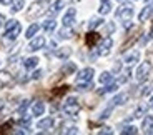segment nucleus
<instances>
[{
  "instance_id": "f257e3e1",
  "label": "nucleus",
  "mask_w": 153,
  "mask_h": 135,
  "mask_svg": "<svg viewBox=\"0 0 153 135\" xmlns=\"http://www.w3.org/2000/svg\"><path fill=\"white\" fill-rule=\"evenodd\" d=\"M93 69H83L78 75H76V87H78V90H87L92 87V78H93Z\"/></svg>"
},
{
  "instance_id": "f03ea898",
  "label": "nucleus",
  "mask_w": 153,
  "mask_h": 135,
  "mask_svg": "<svg viewBox=\"0 0 153 135\" xmlns=\"http://www.w3.org/2000/svg\"><path fill=\"white\" fill-rule=\"evenodd\" d=\"M20 32H22V25H20V22H17V20H10V22H7V25H5L4 39L15 40L17 37L20 35Z\"/></svg>"
},
{
  "instance_id": "7ed1b4c3",
  "label": "nucleus",
  "mask_w": 153,
  "mask_h": 135,
  "mask_svg": "<svg viewBox=\"0 0 153 135\" xmlns=\"http://www.w3.org/2000/svg\"><path fill=\"white\" fill-rule=\"evenodd\" d=\"M63 112L70 117H76V113L80 112V104H78V100H76L75 97L67 98V102L63 104Z\"/></svg>"
},
{
  "instance_id": "20e7f679",
  "label": "nucleus",
  "mask_w": 153,
  "mask_h": 135,
  "mask_svg": "<svg viewBox=\"0 0 153 135\" xmlns=\"http://www.w3.org/2000/svg\"><path fill=\"white\" fill-rule=\"evenodd\" d=\"M48 2V0H38V2H33V4L30 5V8H28L27 12V17H30V19H33V17H38L43 13V8H45V4Z\"/></svg>"
},
{
  "instance_id": "39448f33",
  "label": "nucleus",
  "mask_w": 153,
  "mask_h": 135,
  "mask_svg": "<svg viewBox=\"0 0 153 135\" xmlns=\"http://www.w3.org/2000/svg\"><path fill=\"white\" fill-rule=\"evenodd\" d=\"M150 72H152V63L150 62H143L142 65L137 69V73H135V77H137L138 82H145L148 78Z\"/></svg>"
},
{
  "instance_id": "423d86ee",
  "label": "nucleus",
  "mask_w": 153,
  "mask_h": 135,
  "mask_svg": "<svg viewBox=\"0 0 153 135\" xmlns=\"http://www.w3.org/2000/svg\"><path fill=\"white\" fill-rule=\"evenodd\" d=\"M131 15H133V5H122V7L117 10V17L122 19L123 22H125V20H130Z\"/></svg>"
},
{
  "instance_id": "0eeeda50",
  "label": "nucleus",
  "mask_w": 153,
  "mask_h": 135,
  "mask_svg": "<svg viewBox=\"0 0 153 135\" xmlns=\"http://www.w3.org/2000/svg\"><path fill=\"white\" fill-rule=\"evenodd\" d=\"M111 45H113V40H111L110 37L103 39V40H102V43H100V47H98V55H102V57L108 55V54H110V50H111Z\"/></svg>"
},
{
  "instance_id": "6e6552de",
  "label": "nucleus",
  "mask_w": 153,
  "mask_h": 135,
  "mask_svg": "<svg viewBox=\"0 0 153 135\" xmlns=\"http://www.w3.org/2000/svg\"><path fill=\"white\" fill-rule=\"evenodd\" d=\"M75 15H76V10L75 8H68V12H67L65 15H63V27H70L73 22H75Z\"/></svg>"
},
{
  "instance_id": "1a4fd4ad",
  "label": "nucleus",
  "mask_w": 153,
  "mask_h": 135,
  "mask_svg": "<svg viewBox=\"0 0 153 135\" xmlns=\"http://www.w3.org/2000/svg\"><path fill=\"white\" fill-rule=\"evenodd\" d=\"M12 75L10 72H7V70H0V89H4V87H8V85L12 84Z\"/></svg>"
},
{
  "instance_id": "9d476101",
  "label": "nucleus",
  "mask_w": 153,
  "mask_h": 135,
  "mask_svg": "<svg viewBox=\"0 0 153 135\" xmlns=\"http://www.w3.org/2000/svg\"><path fill=\"white\" fill-rule=\"evenodd\" d=\"M43 45H45V39H43V37H37V39H33L30 43H28V50H30V52L40 50Z\"/></svg>"
},
{
  "instance_id": "9b49d317",
  "label": "nucleus",
  "mask_w": 153,
  "mask_h": 135,
  "mask_svg": "<svg viewBox=\"0 0 153 135\" xmlns=\"http://www.w3.org/2000/svg\"><path fill=\"white\" fill-rule=\"evenodd\" d=\"M98 40H100V35L97 34V32H88V34L85 35V43H87V47H90V48H92Z\"/></svg>"
},
{
  "instance_id": "f8f14e48",
  "label": "nucleus",
  "mask_w": 153,
  "mask_h": 135,
  "mask_svg": "<svg viewBox=\"0 0 153 135\" xmlns=\"http://www.w3.org/2000/svg\"><path fill=\"white\" fill-rule=\"evenodd\" d=\"M37 127L40 128L42 132L48 130V128H52V127H53V119H52V117H47V119H42V120H40V122L37 124Z\"/></svg>"
},
{
  "instance_id": "ddd939ff",
  "label": "nucleus",
  "mask_w": 153,
  "mask_h": 135,
  "mask_svg": "<svg viewBox=\"0 0 153 135\" xmlns=\"http://www.w3.org/2000/svg\"><path fill=\"white\" fill-rule=\"evenodd\" d=\"M142 128H143V132H145V134H152V132H153V115H146L145 117Z\"/></svg>"
},
{
  "instance_id": "4468645a",
  "label": "nucleus",
  "mask_w": 153,
  "mask_h": 135,
  "mask_svg": "<svg viewBox=\"0 0 153 135\" xmlns=\"http://www.w3.org/2000/svg\"><path fill=\"white\" fill-rule=\"evenodd\" d=\"M43 112H45V104H43V102H35V104L32 105V115L33 117L42 115Z\"/></svg>"
},
{
  "instance_id": "2eb2a0df",
  "label": "nucleus",
  "mask_w": 153,
  "mask_h": 135,
  "mask_svg": "<svg viewBox=\"0 0 153 135\" xmlns=\"http://www.w3.org/2000/svg\"><path fill=\"white\" fill-rule=\"evenodd\" d=\"M152 13H153V5H146V7L140 12L138 20H140V22H145L146 19H150V17H152Z\"/></svg>"
},
{
  "instance_id": "dca6fc26",
  "label": "nucleus",
  "mask_w": 153,
  "mask_h": 135,
  "mask_svg": "<svg viewBox=\"0 0 153 135\" xmlns=\"http://www.w3.org/2000/svg\"><path fill=\"white\" fill-rule=\"evenodd\" d=\"M138 60H140V52H138V50L131 52V54H128L125 57V63H126V65H133V63H137Z\"/></svg>"
},
{
  "instance_id": "f3484780",
  "label": "nucleus",
  "mask_w": 153,
  "mask_h": 135,
  "mask_svg": "<svg viewBox=\"0 0 153 135\" xmlns=\"http://www.w3.org/2000/svg\"><path fill=\"white\" fill-rule=\"evenodd\" d=\"M110 10H111L110 0H102V2H100V8H98V12L102 13V15H107V13H108Z\"/></svg>"
},
{
  "instance_id": "a211bd4d",
  "label": "nucleus",
  "mask_w": 153,
  "mask_h": 135,
  "mask_svg": "<svg viewBox=\"0 0 153 135\" xmlns=\"http://www.w3.org/2000/svg\"><path fill=\"white\" fill-rule=\"evenodd\" d=\"M63 5H65V4H63V0H57V2H53V5L50 7L48 13H50V15H55V13H58V12L63 8Z\"/></svg>"
},
{
  "instance_id": "6ab92c4d",
  "label": "nucleus",
  "mask_w": 153,
  "mask_h": 135,
  "mask_svg": "<svg viewBox=\"0 0 153 135\" xmlns=\"http://www.w3.org/2000/svg\"><path fill=\"white\" fill-rule=\"evenodd\" d=\"M55 55H57L58 58H67L72 55V48L70 47H62V48H58L57 52H55Z\"/></svg>"
},
{
  "instance_id": "aec40b11",
  "label": "nucleus",
  "mask_w": 153,
  "mask_h": 135,
  "mask_svg": "<svg viewBox=\"0 0 153 135\" xmlns=\"http://www.w3.org/2000/svg\"><path fill=\"white\" fill-rule=\"evenodd\" d=\"M37 65H38V58H37V57L25 58V62H23V67H25L27 70H30V69H35Z\"/></svg>"
},
{
  "instance_id": "412c9836",
  "label": "nucleus",
  "mask_w": 153,
  "mask_h": 135,
  "mask_svg": "<svg viewBox=\"0 0 153 135\" xmlns=\"http://www.w3.org/2000/svg\"><path fill=\"white\" fill-rule=\"evenodd\" d=\"M126 98H128V95H126V93H120V95H117V97L113 98V100H111V105H110V107H115V105H122V104H125Z\"/></svg>"
},
{
  "instance_id": "4be33fe9",
  "label": "nucleus",
  "mask_w": 153,
  "mask_h": 135,
  "mask_svg": "<svg viewBox=\"0 0 153 135\" xmlns=\"http://www.w3.org/2000/svg\"><path fill=\"white\" fill-rule=\"evenodd\" d=\"M42 27H43V30H45V32H53L55 27H57V22H55V20H47Z\"/></svg>"
},
{
  "instance_id": "5701e85b",
  "label": "nucleus",
  "mask_w": 153,
  "mask_h": 135,
  "mask_svg": "<svg viewBox=\"0 0 153 135\" xmlns=\"http://www.w3.org/2000/svg\"><path fill=\"white\" fill-rule=\"evenodd\" d=\"M38 28H40V27H38L37 23H33V25H30V27L27 28V34H25V37H27V39H32V37H33V35L38 32Z\"/></svg>"
},
{
  "instance_id": "b1692460",
  "label": "nucleus",
  "mask_w": 153,
  "mask_h": 135,
  "mask_svg": "<svg viewBox=\"0 0 153 135\" xmlns=\"http://www.w3.org/2000/svg\"><path fill=\"white\" fill-rule=\"evenodd\" d=\"M111 78H113V75H111L110 72H103L102 75H100L98 82L100 84H108V82H111Z\"/></svg>"
},
{
  "instance_id": "393cba45",
  "label": "nucleus",
  "mask_w": 153,
  "mask_h": 135,
  "mask_svg": "<svg viewBox=\"0 0 153 135\" xmlns=\"http://www.w3.org/2000/svg\"><path fill=\"white\" fill-rule=\"evenodd\" d=\"M75 70H76V65H75V63H72V62H68L63 69H62V73H67V75H68V73H73Z\"/></svg>"
},
{
  "instance_id": "a878e982",
  "label": "nucleus",
  "mask_w": 153,
  "mask_h": 135,
  "mask_svg": "<svg viewBox=\"0 0 153 135\" xmlns=\"http://www.w3.org/2000/svg\"><path fill=\"white\" fill-rule=\"evenodd\" d=\"M72 37V30H70V27H65L63 30L58 32V39H70Z\"/></svg>"
},
{
  "instance_id": "bb28decb",
  "label": "nucleus",
  "mask_w": 153,
  "mask_h": 135,
  "mask_svg": "<svg viewBox=\"0 0 153 135\" xmlns=\"http://www.w3.org/2000/svg\"><path fill=\"white\" fill-rule=\"evenodd\" d=\"M122 134L123 135H130V134H138V128L137 127H133V125H126L125 128L122 130Z\"/></svg>"
},
{
  "instance_id": "cd10ccee",
  "label": "nucleus",
  "mask_w": 153,
  "mask_h": 135,
  "mask_svg": "<svg viewBox=\"0 0 153 135\" xmlns=\"http://www.w3.org/2000/svg\"><path fill=\"white\" fill-rule=\"evenodd\" d=\"M102 22H103L102 19H92V20H90V23H88V28L93 30V28H97L98 25H102Z\"/></svg>"
},
{
  "instance_id": "c85d7f7f",
  "label": "nucleus",
  "mask_w": 153,
  "mask_h": 135,
  "mask_svg": "<svg viewBox=\"0 0 153 135\" xmlns=\"http://www.w3.org/2000/svg\"><path fill=\"white\" fill-rule=\"evenodd\" d=\"M117 89H118V84H110V85H107L100 93H110V92H115Z\"/></svg>"
},
{
  "instance_id": "c756f323",
  "label": "nucleus",
  "mask_w": 153,
  "mask_h": 135,
  "mask_svg": "<svg viewBox=\"0 0 153 135\" xmlns=\"http://www.w3.org/2000/svg\"><path fill=\"white\" fill-rule=\"evenodd\" d=\"M23 8V0H15L12 5V12H20Z\"/></svg>"
},
{
  "instance_id": "7c9ffc66",
  "label": "nucleus",
  "mask_w": 153,
  "mask_h": 135,
  "mask_svg": "<svg viewBox=\"0 0 153 135\" xmlns=\"http://www.w3.org/2000/svg\"><path fill=\"white\" fill-rule=\"evenodd\" d=\"M65 92H68V87L63 85V87H58L57 90H53V95H63Z\"/></svg>"
},
{
  "instance_id": "2f4dec72",
  "label": "nucleus",
  "mask_w": 153,
  "mask_h": 135,
  "mask_svg": "<svg viewBox=\"0 0 153 135\" xmlns=\"http://www.w3.org/2000/svg\"><path fill=\"white\" fill-rule=\"evenodd\" d=\"M27 107H28V100H23L22 105L19 107V115H23V113H25V110H27Z\"/></svg>"
},
{
  "instance_id": "473e14b6",
  "label": "nucleus",
  "mask_w": 153,
  "mask_h": 135,
  "mask_svg": "<svg viewBox=\"0 0 153 135\" xmlns=\"http://www.w3.org/2000/svg\"><path fill=\"white\" fill-rule=\"evenodd\" d=\"M128 78H130V70H125V72H123V77L120 78V84H123V82H128Z\"/></svg>"
},
{
  "instance_id": "72a5a7b5",
  "label": "nucleus",
  "mask_w": 153,
  "mask_h": 135,
  "mask_svg": "<svg viewBox=\"0 0 153 135\" xmlns=\"http://www.w3.org/2000/svg\"><path fill=\"white\" fill-rule=\"evenodd\" d=\"M143 112H145V107L137 108V112H135V115H133V117H142V115H143Z\"/></svg>"
},
{
  "instance_id": "f704fd0d",
  "label": "nucleus",
  "mask_w": 153,
  "mask_h": 135,
  "mask_svg": "<svg viewBox=\"0 0 153 135\" xmlns=\"http://www.w3.org/2000/svg\"><path fill=\"white\" fill-rule=\"evenodd\" d=\"M40 77H42V70H37V72H35L33 75H32V78H33V80H38Z\"/></svg>"
},
{
  "instance_id": "c9c22d12",
  "label": "nucleus",
  "mask_w": 153,
  "mask_h": 135,
  "mask_svg": "<svg viewBox=\"0 0 153 135\" xmlns=\"http://www.w3.org/2000/svg\"><path fill=\"white\" fill-rule=\"evenodd\" d=\"M65 134H78V130H76V127H70L65 130Z\"/></svg>"
},
{
  "instance_id": "e433bc0d",
  "label": "nucleus",
  "mask_w": 153,
  "mask_h": 135,
  "mask_svg": "<svg viewBox=\"0 0 153 135\" xmlns=\"http://www.w3.org/2000/svg\"><path fill=\"white\" fill-rule=\"evenodd\" d=\"M100 134H111V128L110 127H105L103 130H100Z\"/></svg>"
},
{
  "instance_id": "4c0bfd02",
  "label": "nucleus",
  "mask_w": 153,
  "mask_h": 135,
  "mask_svg": "<svg viewBox=\"0 0 153 135\" xmlns=\"http://www.w3.org/2000/svg\"><path fill=\"white\" fill-rule=\"evenodd\" d=\"M4 23H5V15L4 13H0V27H2Z\"/></svg>"
},
{
  "instance_id": "58836bf2",
  "label": "nucleus",
  "mask_w": 153,
  "mask_h": 135,
  "mask_svg": "<svg viewBox=\"0 0 153 135\" xmlns=\"http://www.w3.org/2000/svg\"><path fill=\"white\" fill-rule=\"evenodd\" d=\"M12 2H13V0H0V4L2 5H8V4H12Z\"/></svg>"
},
{
  "instance_id": "ea45409f",
  "label": "nucleus",
  "mask_w": 153,
  "mask_h": 135,
  "mask_svg": "<svg viewBox=\"0 0 153 135\" xmlns=\"http://www.w3.org/2000/svg\"><path fill=\"white\" fill-rule=\"evenodd\" d=\"M150 32H152V35H153V25H152V30H150Z\"/></svg>"
},
{
  "instance_id": "a19ab883",
  "label": "nucleus",
  "mask_w": 153,
  "mask_h": 135,
  "mask_svg": "<svg viewBox=\"0 0 153 135\" xmlns=\"http://www.w3.org/2000/svg\"><path fill=\"white\" fill-rule=\"evenodd\" d=\"M146 2H153V0H146Z\"/></svg>"
},
{
  "instance_id": "79ce46f5",
  "label": "nucleus",
  "mask_w": 153,
  "mask_h": 135,
  "mask_svg": "<svg viewBox=\"0 0 153 135\" xmlns=\"http://www.w3.org/2000/svg\"><path fill=\"white\" fill-rule=\"evenodd\" d=\"M0 107H2V100H0Z\"/></svg>"
},
{
  "instance_id": "37998d69",
  "label": "nucleus",
  "mask_w": 153,
  "mask_h": 135,
  "mask_svg": "<svg viewBox=\"0 0 153 135\" xmlns=\"http://www.w3.org/2000/svg\"><path fill=\"white\" fill-rule=\"evenodd\" d=\"M152 104H153V97H152Z\"/></svg>"
},
{
  "instance_id": "c03bdc74",
  "label": "nucleus",
  "mask_w": 153,
  "mask_h": 135,
  "mask_svg": "<svg viewBox=\"0 0 153 135\" xmlns=\"http://www.w3.org/2000/svg\"><path fill=\"white\" fill-rule=\"evenodd\" d=\"M118 2H123V0H118Z\"/></svg>"
},
{
  "instance_id": "a18cd8bd",
  "label": "nucleus",
  "mask_w": 153,
  "mask_h": 135,
  "mask_svg": "<svg viewBox=\"0 0 153 135\" xmlns=\"http://www.w3.org/2000/svg\"><path fill=\"white\" fill-rule=\"evenodd\" d=\"M152 107H153V104H152Z\"/></svg>"
}]
</instances>
